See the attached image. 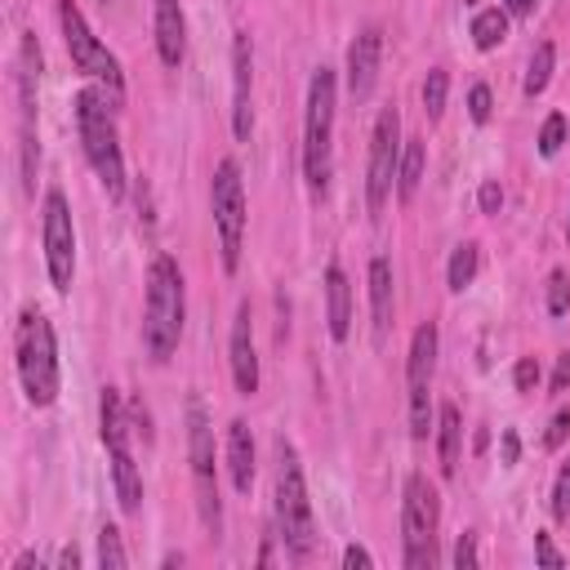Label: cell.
I'll list each match as a JSON object with an SVG mask.
<instances>
[{
    "mask_svg": "<svg viewBox=\"0 0 570 570\" xmlns=\"http://www.w3.org/2000/svg\"><path fill=\"white\" fill-rule=\"evenodd\" d=\"M276 534H281V543H285V552L294 561H307L312 557L316 525H312L307 481H303L298 450L285 436H276Z\"/></svg>",
    "mask_w": 570,
    "mask_h": 570,
    "instance_id": "3",
    "label": "cell"
},
{
    "mask_svg": "<svg viewBox=\"0 0 570 570\" xmlns=\"http://www.w3.org/2000/svg\"><path fill=\"white\" fill-rule=\"evenodd\" d=\"M566 387H570V352H561V356H557V370H552L548 392H552V396H561Z\"/></svg>",
    "mask_w": 570,
    "mask_h": 570,
    "instance_id": "38",
    "label": "cell"
},
{
    "mask_svg": "<svg viewBox=\"0 0 570 570\" xmlns=\"http://www.w3.org/2000/svg\"><path fill=\"white\" fill-rule=\"evenodd\" d=\"M116 98L102 85H89L76 94V129H80V147L85 160L94 165L98 183L107 187L111 200L125 196V156H120V134H116Z\"/></svg>",
    "mask_w": 570,
    "mask_h": 570,
    "instance_id": "1",
    "label": "cell"
},
{
    "mask_svg": "<svg viewBox=\"0 0 570 570\" xmlns=\"http://www.w3.org/2000/svg\"><path fill=\"white\" fill-rule=\"evenodd\" d=\"M379 62H383V31L379 27H361L356 40L347 45V94L356 102H365L379 85Z\"/></svg>",
    "mask_w": 570,
    "mask_h": 570,
    "instance_id": "15",
    "label": "cell"
},
{
    "mask_svg": "<svg viewBox=\"0 0 570 570\" xmlns=\"http://www.w3.org/2000/svg\"><path fill=\"white\" fill-rule=\"evenodd\" d=\"M183 316H187V298H183V272L169 254H156L147 267V303H142V347L156 365H165L183 338Z\"/></svg>",
    "mask_w": 570,
    "mask_h": 570,
    "instance_id": "2",
    "label": "cell"
},
{
    "mask_svg": "<svg viewBox=\"0 0 570 570\" xmlns=\"http://www.w3.org/2000/svg\"><path fill=\"white\" fill-rule=\"evenodd\" d=\"M36 76H40V45L27 31L22 36V62H18V120H22L18 151H22V187L27 191L36 183V160H40V147H36Z\"/></svg>",
    "mask_w": 570,
    "mask_h": 570,
    "instance_id": "13",
    "label": "cell"
},
{
    "mask_svg": "<svg viewBox=\"0 0 570 570\" xmlns=\"http://www.w3.org/2000/svg\"><path fill=\"white\" fill-rule=\"evenodd\" d=\"M343 566H347V570H356V566H361V570H370V566H374V557H370L361 543H347V548H343Z\"/></svg>",
    "mask_w": 570,
    "mask_h": 570,
    "instance_id": "40",
    "label": "cell"
},
{
    "mask_svg": "<svg viewBox=\"0 0 570 570\" xmlns=\"http://www.w3.org/2000/svg\"><path fill=\"white\" fill-rule=\"evenodd\" d=\"M40 240H45L49 281H53L58 294H67L71 289V276H76V227H71L67 196L58 187L45 191V205H40Z\"/></svg>",
    "mask_w": 570,
    "mask_h": 570,
    "instance_id": "12",
    "label": "cell"
},
{
    "mask_svg": "<svg viewBox=\"0 0 570 570\" xmlns=\"http://www.w3.org/2000/svg\"><path fill=\"white\" fill-rule=\"evenodd\" d=\"M534 4H539V0H503V9H508V13H517V18H525Z\"/></svg>",
    "mask_w": 570,
    "mask_h": 570,
    "instance_id": "41",
    "label": "cell"
},
{
    "mask_svg": "<svg viewBox=\"0 0 570 570\" xmlns=\"http://www.w3.org/2000/svg\"><path fill=\"white\" fill-rule=\"evenodd\" d=\"M187 454H191V481H196V512L209 534L223 530V499H218V468H214V428L205 405L187 401Z\"/></svg>",
    "mask_w": 570,
    "mask_h": 570,
    "instance_id": "9",
    "label": "cell"
},
{
    "mask_svg": "<svg viewBox=\"0 0 570 570\" xmlns=\"http://www.w3.org/2000/svg\"><path fill=\"white\" fill-rule=\"evenodd\" d=\"M566 240H570V218H566Z\"/></svg>",
    "mask_w": 570,
    "mask_h": 570,
    "instance_id": "44",
    "label": "cell"
},
{
    "mask_svg": "<svg viewBox=\"0 0 570 570\" xmlns=\"http://www.w3.org/2000/svg\"><path fill=\"white\" fill-rule=\"evenodd\" d=\"M459 445H463V419H459V405H441L436 410V454H441V472L450 476L459 468Z\"/></svg>",
    "mask_w": 570,
    "mask_h": 570,
    "instance_id": "22",
    "label": "cell"
},
{
    "mask_svg": "<svg viewBox=\"0 0 570 570\" xmlns=\"http://www.w3.org/2000/svg\"><path fill=\"white\" fill-rule=\"evenodd\" d=\"M512 383H517L521 396H530V392L539 387V361H534V356H521V361L512 365Z\"/></svg>",
    "mask_w": 570,
    "mask_h": 570,
    "instance_id": "33",
    "label": "cell"
},
{
    "mask_svg": "<svg viewBox=\"0 0 570 570\" xmlns=\"http://www.w3.org/2000/svg\"><path fill=\"white\" fill-rule=\"evenodd\" d=\"M436 525H441V499L436 485L423 472L405 476V499H401V534H405V570H432L436 566Z\"/></svg>",
    "mask_w": 570,
    "mask_h": 570,
    "instance_id": "6",
    "label": "cell"
},
{
    "mask_svg": "<svg viewBox=\"0 0 570 570\" xmlns=\"http://www.w3.org/2000/svg\"><path fill=\"white\" fill-rule=\"evenodd\" d=\"M570 312V276L566 267L548 272V316H566Z\"/></svg>",
    "mask_w": 570,
    "mask_h": 570,
    "instance_id": "29",
    "label": "cell"
},
{
    "mask_svg": "<svg viewBox=\"0 0 570 570\" xmlns=\"http://www.w3.org/2000/svg\"><path fill=\"white\" fill-rule=\"evenodd\" d=\"M552 517L566 525L570 521V459L561 463V472H557V485H552Z\"/></svg>",
    "mask_w": 570,
    "mask_h": 570,
    "instance_id": "31",
    "label": "cell"
},
{
    "mask_svg": "<svg viewBox=\"0 0 570 570\" xmlns=\"http://www.w3.org/2000/svg\"><path fill=\"white\" fill-rule=\"evenodd\" d=\"M209 209H214V227H218V254H223V272L240 267V245H245V187H240V169L236 160H218L214 183H209Z\"/></svg>",
    "mask_w": 570,
    "mask_h": 570,
    "instance_id": "10",
    "label": "cell"
},
{
    "mask_svg": "<svg viewBox=\"0 0 570 570\" xmlns=\"http://www.w3.org/2000/svg\"><path fill=\"white\" fill-rule=\"evenodd\" d=\"M423 165H428V142L410 138L401 147V169H396V200H414L419 183H423Z\"/></svg>",
    "mask_w": 570,
    "mask_h": 570,
    "instance_id": "23",
    "label": "cell"
},
{
    "mask_svg": "<svg viewBox=\"0 0 570 570\" xmlns=\"http://www.w3.org/2000/svg\"><path fill=\"white\" fill-rule=\"evenodd\" d=\"M58 27H62V45L71 53V67L80 76H89L94 85H102L120 102L125 98V71H120L116 53L89 31V22H85V13H80L76 0H58Z\"/></svg>",
    "mask_w": 570,
    "mask_h": 570,
    "instance_id": "7",
    "label": "cell"
},
{
    "mask_svg": "<svg viewBox=\"0 0 570 570\" xmlns=\"http://www.w3.org/2000/svg\"><path fill=\"white\" fill-rule=\"evenodd\" d=\"M58 566H62V570H76V566H80V552H76V548H62Z\"/></svg>",
    "mask_w": 570,
    "mask_h": 570,
    "instance_id": "42",
    "label": "cell"
},
{
    "mask_svg": "<svg viewBox=\"0 0 570 570\" xmlns=\"http://www.w3.org/2000/svg\"><path fill=\"white\" fill-rule=\"evenodd\" d=\"M476 205H481V214H499L503 209V187L494 178H485L481 191H476Z\"/></svg>",
    "mask_w": 570,
    "mask_h": 570,
    "instance_id": "36",
    "label": "cell"
},
{
    "mask_svg": "<svg viewBox=\"0 0 570 570\" xmlns=\"http://www.w3.org/2000/svg\"><path fill=\"white\" fill-rule=\"evenodd\" d=\"M534 557H539L543 566H566V557L552 548V539H548V534H534Z\"/></svg>",
    "mask_w": 570,
    "mask_h": 570,
    "instance_id": "39",
    "label": "cell"
},
{
    "mask_svg": "<svg viewBox=\"0 0 570 570\" xmlns=\"http://www.w3.org/2000/svg\"><path fill=\"white\" fill-rule=\"evenodd\" d=\"M227 472H232V485L240 494H249V485H254V436H249L245 419L227 423Z\"/></svg>",
    "mask_w": 570,
    "mask_h": 570,
    "instance_id": "21",
    "label": "cell"
},
{
    "mask_svg": "<svg viewBox=\"0 0 570 570\" xmlns=\"http://www.w3.org/2000/svg\"><path fill=\"white\" fill-rule=\"evenodd\" d=\"M499 459H503L508 468L521 459V436H517L512 428H503V432H499Z\"/></svg>",
    "mask_w": 570,
    "mask_h": 570,
    "instance_id": "37",
    "label": "cell"
},
{
    "mask_svg": "<svg viewBox=\"0 0 570 570\" xmlns=\"http://www.w3.org/2000/svg\"><path fill=\"white\" fill-rule=\"evenodd\" d=\"M476 263H481V249H476L472 240L454 245L450 267H445V285H450V289H468V285H472V276H476Z\"/></svg>",
    "mask_w": 570,
    "mask_h": 570,
    "instance_id": "26",
    "label": "cell"
},
{
    "mask_svg": "<svg viewBox=\"0 0 570 570\" xmlns=\"http://www.w3.org/2000/svg\"><path fill=\"white\" fill-rule=\"evenodd\" d=\"M98 566H102V570H120V566H129V552H125L116 525H102V530H98Z\"/></svg>",
    "mask_w": 570,
    "mask_h": 570,
    "instance_id": "28",
    "label": "cell"
},
{
    "mask_svg": "<svg viewBox=\"0 0 570 570\" xmlns=\"http://www.w3.org/2000/svg\"><path fill=\"white\" fill-rule=\"evenodd\" d=\"M432 370H436V325L423 321L410 338V356H405V383L410 392H428L432 387Z\"/></svg>",
    "mask_w": 570,
    "mask_h": 570,
    "instance_id": "19",
    "label": "cell"
},
{
    "mask_svg": "<svg viewBox=\"0 0 570 570\" xmlns=\"http://www.w3.org/2000/svg\"><path fill=\"white\" fill-rule=\"evenodd\" d=\"M490 111H494V94H490V85H472V89H468V116H472L476 125H485Z\"/></svg>",
    "mask_w": 570,
    "mask_h": 570,
    "instance_id": "32",
    "label": "cell"
},
{
    "mask_svg": "<svg viewBox=\"0 0 570 570\" xmlns=\"http://www.w3.org/2000/svg\"><path fill=\"white\" fill-rule=\"evenodd\" d=\"M98 428H102V445H107V459H111L116 499H120L125 512H138V503H142V476H138V463L129 454V419H125V405H120V392L116 387H102Z\"/></svg>",
    "mask_w": 570,
    "mask_h": 570,
    "instance_id": "8",
    "label": "cell"
},
{
    "mask_svg": "<svg viewBox=\"0 0 570 570\" xmlns=\"http://www.w3.org/2000/svg\"><path fill=\"white\" fill-rule=\"evenodd\" d=\"M31 566H40V561H36V552H22V557L13 561V570H31Z\"/></svg>",
    "mask_w": 570,
    "mask_h": 570,
    "instance_id": "43",
    "label": "cell"
},
{
    "mask_svg": "<svg viewBox=\"0 0 570 570\" xmlns=\"http://www.w3.org/2000/svg\"><path fill=\"white\" fill-rule=\"evenodd\" d=\"M396 169H401V111L396 102H387L374 120V138H370V174H365V205L370 214H383L392 187H396Z\"/></svg>",
    "mask_w": 570,
    "mask_h": 570,
    "instance_id": "11",
    "label": "cell"
},
{
    "mask_svg": "<svg viewBox=\"0 0 570 570\" xmlns=\"http://www.w3.org/2000/svg\"><path fill=\"white\" fill-rule=\"evenodd\" d=\"M503 36H508V9H481L476 18H472V45L476 49H499L503 45Z\"/></svg>",
    "mask_w": 570,
    "mask_h": 570,
    "instance_id": "25",
    "label": "cell"
},
{
    "mask_svg": "<svg viewBox=\"0 0 570 570\" xmlns=\"http://www.w3.org/2000/svg\"><path fill=\"white\" fill-rule=\"evenodd\" d=\"M561 142H566V116L552 111V116L543 120V129H539V156H557Z\"/></svg>",
    "mask_w": 570,
    "mask_h": 570,
    "instance_id": "30",
    "label": "cell"
},
{
    "mask_svg": "<svg viewBox=\"0 0 570 570\" xmlns=\"http://www.w3.org/2000/svg\"><path fill=\"white\" fill-rule=\"evenodd\" d=\"M13 352H18V379H22V392L36 410L53 405L58 401V343H53V325L45 312L27 307L18 316V330H13Z\"/></svg>",
    "mask_w": 570,
    "mask_h": 570,
    "instance_id": "4",
    "label": "cell"
},
{
    "mask_svg": "<svg viewBox=\"0 0 570 570\" xmlns=\"http://www.w3.org/2000/svg\"><path fill=\"white\" fill-rule=\"evenodd\" d=\"M552 67H557V49H552V40H539V45H534V53H530V67H525V85H521V94H525V98H539V94L548 89V80H552Z\"/></svg>",
    "mask_w": 570,
    "mask_h": 570,
    "instance_id": "24",
    "label": "cell"
},
{
    "mask_svg": "<svg viewBox=\"0 0 570 570\" xmlns=\"http://www.w3.org/2000/svg\"><path fill=\"white\" fill-rule=\"evenodd\" d=\"M445 94H450V71H445V67H432V71L423 76V111H428V120H441Z\"/></svg>",
    "mask_w": 570,
    "mask_h": 570,
    "instance_id": "27",
    "label": "cell"
},
{
    "mask_svg": "<svg viewBox=\"0 0 570 570\" xmlns=\"http://www.w3.org/2000/svg\"><path fill=\"white\" fill-rule=\"evenodd\" d=\"M566 436H570V410H557V414L548 419L543 445H548V450H561V445H566Z\"/></svg>",
    "mask_w": 570,
    "mask_h": 570,
    "instance_id": "35",
    "label": "cell"
},
{
    "mask_svg": "<svg viewBox=\"0 0 570 570\" xmlns=\"http://www.w3.org/2000/svg\"><path fill=\"white\" fill-rule=\"evenodd\" d=\"M232 379H236V392L240 396H254L258 392V352H254V312H249V298L236 307V321H232Z\"/></svg>",
    "mask_w": 570,
    "mask_h": 570,
    "instance_id": "16",
    "label": "cell"
},
{
    "mask_svg": "<svg viewBox=\"0 0 570 570\" xmlns=\"http://www.w3.org/2000/svg\"><path fill=\"white\" fill-rule=\"evenodd\" d=\"M334 102H338V76H334V67H316L312 85H307V116H303V178H307L312 196H325V187H330Z\"/></svg>",
    "mask_w": 570,
    "mask_h": 570,
    "instance_id": "5",
    "label": "cell"
},
{
    "mask_svg": "<svg viewBox=\"0 0 570 570\" xmlns=\"http://www.w3.org/2000/svg\"><path fill=\"white\" fill-rule=\"evenodd\" d=\"M156 53L165 67H183V53H187V18H183V4L178 0H156Z\"/></svg>",
    "mask_w": 570,
    "mask_h": 570,
    "instance_id": "17",
    "label": "cell"
},
{
    "mask_svg": "<svg viewBox=\"0 0 570 570\" xmlns=\"http://www.w3.org/2000/svg\"><path fill=\"white\" fill-rule=\"evenodd\" d=\"M454 566H459V570H476V566H481V552H476V534H472V530L459 534V543H454Z\"/></svg>",
    "mask_w": 570,
    "mask_h": 570,
    "instance_id": "34",
    "label": "cell"
},
{
    "mask_svg": "<svg viewBox=\"0 0 570 570\" xmlns=\"http://www.w3.org/2000/svg\"><path fill=\"white\" fill-rule=\"evenodd\" d=\"M325 321H330V338L343 343L352 330V285L338 263L325 267Z\"/></svg>",
    "mask_w": 570,
    "mask_h": 570,
    "instance_id": "18",
    "label": "cell"
},
{
    "mask_svg": "<svg viewBox=\"0 0 570 570\" xmlns=\"http://www.w3.org/2000/svg\"><path fill=\"white\" fill-rule=\"evenodd\" d=\"M370 316H374V343L392 330V263L383 254L370 258Z\"/></svg>",
    "mask_w": 570,
    "mask_h": 570,
    "instance_id": "20",
    "label": "cell"
},
{
    "mask_svg": "<svg viewBox=\"0 0 570 570\" xmlns=\"http://www.w3.org/2000/svg\"><path fill=\"white\" fill-rule=\"evenodd\" d=\"M249 89H254V40H249V31H236V40H232V134L240 142L254 129Z\"/></svg>",
    "mask_w": 570,
    "mask_h": 570,
    "instance_id": "14",
    "label": "cell"
}]
</instances>
